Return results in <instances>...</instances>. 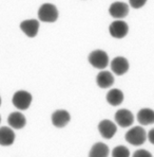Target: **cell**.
<instances>
[{"mask_svg": "<svg viewBox=\"0 0 154 157\" xmlns=\"http://www.w3.org/2000/svg\"><path fill=\"white\" fill-rule=\"evenodd\" d=\"M0 123H1V116H0Z\"/></svg>", "mask_w": 154, "mask_h": 157, "instance_id": "23", "label": "cell"}, {"mask_svg": "<svg viewBox=\"0 0 154 157\" xmlns=\"http://www.w3.org/2000/svg\"><path fill=\"white\" fill-rule=\"evenodd\" d=\"M32 94L27 90H17L12 98L13 105L18 110H26L32 104Z\"/></svg>", "mask_w": 154, "mask_h": 157, "instance_id": "3", "label": "cell"}, {"mask_svg": "<svg viewBox=\"0 0 154 157\" xmlns=\"http://www.w3.org/2000/svg\"><path fill=\"white\" fill-rule=\"evenodd\" d=\"M112 157H130V151L125 145H117L112 150Z\"/></svg>", "mask_w": 154, "mask_h": 157, "instance_id": "18", "label": "cell"}, {"mask_svg": "<svg viewBox=\"0 0 154 157\" xmlns=\"http://www.w3.org/2000/svg\"><path fill=\"white\" fill-rule=\"evenodd\" d=\"M147 0H129V3L133 9H141L146 4Z\"/></svg>", "mask_w": 154, "mask_h": 157, "instance_id": "19", "label": "cell"}, {"mask_svg": "<svg viewBox=\"0 0 154 157\" xmlns=\"http://www.w3.org/2000/svg\"><path fill=\"white\" fill-rule=\"evenodd\" d=\"M96 84L99 88H109L114 84V77L110 71L102 70L96 77Z\"/></svg>", "mask_w": 154, "mask_h": 157, "instance_id": "13", "label": "cell"}, {"mask_svg": "<svg viewBox=\"0 0 154 157\" xmlns=\"http://www.w3.org/2000/svg\"><path fill=\"white\" fill-rule=\"evenodd\" d=\"M15 141V133L9 126L0 128V145L1 147H10Z\"/></svg>", "mask_w": 154, "mask_h": 157, "instance_id": "14", "label": "cell"}, {"mask_svg": "<svg viewBox=\"0 0 154 157\" xmlns=\"http://www.w3.org/2000/svg\"><path fill=\"white\" fill-rule=\"evenodd\" d=\"M109 32L112 37L120 39L124 38L128 34L129 27L127 22H125L124 20H115V21H113L110 25Z\"/></svg>", "mask_w": 154, "mask_h": 157, "instance_id": "6", "label": "cell"}, {"mask_svg": "<svg viewBox=\"0 0 154 157\" xmlns=\"http://www.w3.org/2000/svg\"><path fill=\"white\" fill-rule=\"evenodd\" d=\"M20 29L27 37H35L39 31V21L36 19H27L20 24Z\"/></svg>", "mask_w": 154, "mask_h": 157, "instance_id": "12", "label": "cell"}, {"mask_svg": "<svg viewBox=\"0 0 154 157\" xmlns=\"http://www.w3.org/2000/svg\"><path fill=\"white\" fill-rule=\"evenodd\" d=\"M89 63L91 64L94 68L97 69H105L109 65V56L102 50H94L90 53L88 57Z\"/></svg>", "mask_w": 154, "mask_h": 157, "instance_id": "4", "label": "cell"}, {"mask_svg": "<svg viewBox=\"0 0 154 157\" xmlns=\"http://www.w3.org/2000/svg\"><path fill=\"white\" fill-rule=\"evenodd\" d=\"M98 132L100 136L105 139H111L114 137V135L117 132L116 124L112 122L111 120L103 119L98 123Z\"/></svg>", "mask_w": 154, "mask_h": 157, "instance_id": "7", "label": "cell"}, {"mask_svg": "<svg viewBox=\"0 0 154 157\" xmlns=\"http://www.w3.org/2000/svg\"><path fill=\"white\" fill-rule=\"evenodd\" d=\"M114 119H115L117 125H119L120 128H129L134 122L133 114L126 108H121V109L117 110L115 113V116H114Z\"/></svg>", "mask_w": 154, "mask_h": 157, "instance_id": "8", "label": "cell"}, {"mask_svg": "<svg viewBox=\"0 0 154 157\" xmlns=\"http://www.w3.org/2000/svg\"><path fill=\"white\" fill-rule=\"evenodd\" d=\"M147 139L149 140L151 144H154V128L150 130V132L147 134Z\"/></svg>", "mask_w": 154, "mask_h": 157, "instance_id": "21", "label": "cell"}, {"mask_svg": "<svg viewBox=\"0 0 154 157\" xmlns=\"http://www.w3.org/2000/svg\"><path fill=\"white\" fill-rule=\"evenodd\" d=\"M109 13L112 17L116 18L117 20H120L121 18H125L129 14V6L125 2H114L110 6Z\"/></svg>", "mask_w": 154, "mask_h": 157, "instance_id": "10", "label": "cell"}, {"mask_svg": "<svg viewBox=\"0 0 154 157\" xmlns=\"http://www.w3.org/2000/svg\"><path fill=\"white\" fill-rule=\"evenodd\" d=\"M132 157H153V156L149 151L144 150V149H141V150H137V151H135Z\"/></svg>", "mask_w": 154, "mask_h": 157, "instance_id": "20", "label": "cell"}, {"mask_svg": "<svg viewBox=\"0 0 154 157\" xmlns=\"http://www.w3.org/2000/svg\"><path fill=\"white\" fill-rule=\"evenodd\" d=\"M129 62L124 56H116L111 62V69L112 72L116 75H124L129 70Z\"/></svg>", "mask_w": 154, "mask_h": 157, "instance_id": "9", "label": "cell"}, {"mask_svg": "<svg viewBox=\"0 0 154 157\" xmlns=\"http://www.w3.org/2000/svg\"><path fill=\"white\" fill-rule=\"evenodd\" d=\"M51 121L55 128H66L71 121V115L66 109H57L52 114Z\"/></svg>", "mask_w": 154, "mask_h": 157, "instance_id": "5", "label": "cell"}, {"mask_svg": "<svg viewBox=\"0 0 154 157\" xmlns=\"http://www.w3.org/2000/svg\"><path fill=\"white\" fill-rule=\"evenodd\" d=\"M0 106H1V97H0Z\"/></svg>", "mask_w": 154, "mask_h": 157, "instance_id": "22", "label": "cell"}, {"mask_svg": "<svg viewBox=\"0 0 154 157\" xmlns=\"http://www.w3.org/2000/svg\"><path fill=\"white\" fill-rule=\"evenodd\" d=\"M8 123L12 130H21L27 124L26 116L20 112L11 113L8 117Z\"/></svg>", "mask_w": 154, "mask_h": 157, "instance_id": "11", "label": "cell"}, {"mask_svg": "<svg viewBox=\"0 0 154 157\" xmlns=\"http://www.w3.org/2000/svg\"><path fill=\"white\" fill-rule=\"evenodd\" d=\"M124 92L120 89L113 88L107 94V102L112 106H118L124 102Z\"/></svg>", "mask_w": 154, "mask_h": 157, "instance_id": "17", "label": "cell"}, {"mask_svg": "<svg viewBox=\"0 0 154 157\" xmlns=\"http://www.w3.org/2000/svg\"><path fill=\"white\" fill-rule=\"evenodd\" d=\"M110 153L109 147L103 142H96L92 145L89 157H108Z\"/></svg>", "mask_w": 154, "mask_h": 157, "instance_id": "16", "label": "cell"}, {"mask_svg": "<svg viewBox=\"0 0 154 157\" xmlns=\"http://www.w3.org/2000/svg\"><path fill=\"white\" fill-rule=\"evenodd\" d=\"M125 138H126V141L129 144L137 147V145H141L146 142L147 133L144 130V128H141V126H133V128H131L126 133Z\"/></svg>", "mask_w": 154, "mask_h": 157, "instance_id": "1", "label": "cell"}, {"mask_svg": "<svg viewBox=\"0 0 154 157\" xmlns=\"http://www.w3.org/2000/svg\"><path fill=\"white\" fill-rule=\"evenodd\" d=\"M137 121L141 125H150L154 123V110L151 108H141L137 113Z\"/></svg>", "mask_w": 154, "mask_h": 157, "instance_id": "15", "label": "cell"}, {"mask_svg": "<svg viewBox=\"0 0 154 157\" xmlns=\"http://www.w3.org/2000/svg\"><path fill=\"white\" fill-rule=\"evenodd\" d=\"M38 18L40 21L52 24L58 19L57 8L52 3H43L38 10Z\"/></svg>", "mask_w": 154, "mask_h": 157, "instance_id": "2", "label": "cell"}]
</instances>
